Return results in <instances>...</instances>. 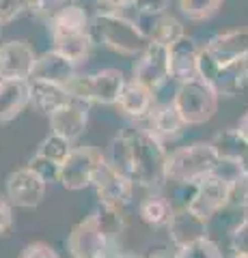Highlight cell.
<instances>
[{
    "mask_svg": "<svg viewBox=\"0 0 248 258\" xmlns=\"http://www.w3.org/2000/svg\"><path fill=\"white\" fill-rule=\"evenodd\" d=\"M67 3L71 0H28V13L39 20L50 22Z\"/></svg>",
    "mask_w": 248,
    "mask_h": 258,
    "instance_id": "34",
    "label": "cell"
},
{
    "mask_svg": "<svg viewBox=\"0 0 248 258\" xmlns=\"http://www.w3.org/2000/svg\"><path fill=\"white\" fill-rule=\"evenodd\" d=\"M132 78L136 82L145 84L154 93H158L171 78V56L169 45L149 41L147 47L136 56V62L132 67Z\"/></svg>",
    "mask_w": 248,
    "mask_h": 258,
    "instance_id": "8",
    "label": "cell"
},
{
    "mask_svg": "<svg viewBox=\"0 0 248 258\" xmlns=\"http://www.w3.org/2000/svg\"><path fill=\"white\" fill-rule=\"evenodd\" d=\"M89 108L91 103L74 97L67 106L57 110L52 116H47L50 132L69 142H78L84 136L86 127H89Z\"/></svg>",
    "mask_w": 248,
    "mask_h": 258,
    "instance_id": "12",
    "label": "cell"
},
{
    "mask_svg": "<svg viewBox=\"0 0 248 258\" xmlns=\"http://www.w3.org/2000/svg\"><path fill=\"white\" fill-rule=\"evenodd\" d=\"M212 144L222 161H229V164L237 166L239 170L248 174V140L235 127L218 132L212 138Z\"/></svg>",
    "mask_w": 248,
    "mask_h": 258,
    "instance_id": "24",
    "label": "cell"
},
{
    "mask_svg": "<svg viewBox=\"0 0 248 258\" xmlns=\"http://www.w3.org/2000/svg\"><path fill=\"white\" fill-rule=\"evenodd\" d=\"M173 213L175 209L171 205V200L162 191H149L138 203V217L149 228H166Z\"/></svg>",
    "mask_w": 248,
    "mask_h": 258,
    "instance_id": "25",
    "label": "cell"
},
{
    "mask_svg": "<svg viewBox=\"0 0 248 258\" xmlns=\"http://www.w3.org/2000/svg\"><path fill=\"white\" fill-rule=\"evenodd\" d=\"M71 149H74V142H69V140L61 138V136H57V134L50 132L41 142H39L35 155H37V157H43V159H47V161H52V164H57V166L61 168L63 161L69 157Z\"/></svg>",
    "mask_w": 248,
    "mask_h": 258,
    "instance_id": "28",
    "label": "cell"
},
{
    "mask_svg": "<svg viewBox=\"0 0 248 258\" xmlns=\"http://www.w3.org/2000/svg\"><path fill=\"white\" fill-rule=\"evenodd\" d=\"M138 187L130 176H125L123 172H119L117 168H113L108 161H104V166L100 168V172L95 174L93 189L97 196L100 205L119 209L125 211L127 207L134 203V189Z\"/></svg>",
    "mask_w": 248,
    "mask_h": 258,
    "instance_id": "9",
    "label": "cell"
},
{
    "mask_svg": "<svg viewBox=\"0 0 248 258\" xmlns=\"http://www.w3.org/2000/svg\"><path fill=\"white\" fill-rule=\"evenodd\" d=\"M134 7L138 15H160L166 13L169 0H134Z\"/></svg>",
    "mask_w": 248,
    "mask_h": 258,
    "instance_id": "39",
    "label": "cell"
},
{
    "mask_svg": "<svg viewBox=\"0 0 248 258\" xmlns=\"http://www.w3.org/2000/svg\"><path fill=\"white\" fill-rule=\"evenodd\" d=\"M100 11H121L125 7H134V0H97Z\"/></svg>",
    "mask_w": 248,
    "mask_h": 258,
    "instance_id": "41",
    "label": "cell"
},
{
    "mask_svg": "<svg viewBox=\"0 0 248 258\" xmlns=\"http://www.w3.org/2000/svg\"><path fill=\"white\" fill-rule=\"evenodd\" d=\"M28 13V0H0V24H9Z\"/></svg>",
    "mask_w": 248,
    "mask_h": 258,
    "instance_id": "36",
    "label": "cell"
},
{
    "mask_svg": "<svg viewBox=\"0 0 248 258\" xmlns=\"http://www.w3.org/2000/svg\"><path fill=\"white\" fill-rule=\"evenodd\" d=\"M171 101L177 108L181 118L186 120V125L194 127V125H205L207 120L214 118V114L218 112L220 95L203 78H192L186 80V82H177V88H175Z\"/></svg>",
    "mask_w": 248,
    "mask_h": 258,
    "instance_id": "4",
    "label": "cell"
},
{
    "mask_svg": "<svg viewBox=\"0 0 248 258\" xmlns=\"http://www.w3.org/2000/svg\"><path fill=\"white\" fill-rule=\"evenodd\" d=\"M235 129H237V132H239V134H242V136H244V138L248 140V110L244 112V114H242V116H239V120H237V125H235Z\"/></svg>",
    "mask_w": 248,
    "mask_h": 258,
    "instance_id": "42",
    "label": "cell"
},
{
    "mask_svg": "<svg viewBox=\"0 0 248 258\" xmlns=\"http://www.w3.org/2000/svg\"><path fill=\"white\" fill-rule=\"evenodd\" d=\"M93 39H97L108 50L123 56H138L147 47L149 39L142 35L134 20L119 11H97L93 18Z\"/></svg>",
    "mask_w": 248,
    "mask_h": 258,
    "instance_id": "3",
    "label": "cell"
},
{
    "mask_svg": "<svg viewBox=\"0 0 248 258\" xmlns=\"http://www.w3.org/2000/svg\"><path fill=\"white\" fill-rule=\"evenodd\" d=\"M212 86L216 88V93L220 97H235L246 88V82L242 78V71H239L237 62L231 64H220L218 74H216Z\"/></svg>",
    "mask_w": 248,
    "mask_h": 258,
    "instance_id": "27",
    "label": "cell"
},
{
    "mask_svg": "<svg viewBox=\"0 0 248 258\" xmlns=\"http://www.w3.org/2000/svg\"><path fill=\"white\" fill-rule=\"evenodd\" d=\"M3 26H5V24H0V37H3Z\"/></svg>",
    "mask_w": 248,
    "mask_h": 258,
    "instance_id": "46",
    "label": "cell"
},
{
    "mask_svg": "<svg viewBox=\"0 0 248 258\" xmlns=\"http://www.w3.org/2000/svg\"><path fill=\"white\" fill-rule=\"evenodd\" d=\"M52 41L65 37H78V35H93V18L82 5L67 3L63 9L47 22Z\"/></svg>",
    "mask_w": 248,
    "mask_h": 258,
    "instance_id": "15",
    "label": "cell"
},
{
    "mask_svg": "<svg viewBox=\"0 0 248 258\" xmlns=\"http://www.w3.org/2000/svg\"><path fill=\"white\" fill-rule=\"evenodd\" d=\"M229 211H248V174L239 172L229 181Z\"/></svg>",
    "mask_w": 248,
    "mask_h": 258,
    "instance_id": "31",
    "label": "cell"
},
{
    "mask_svg": "<svg viewBox=\"0 0 248 258\" xmlns=\"http://www.w3.org/2000/svg\"><path fill=\"white\" fill-rule=\"evenodd\" d=\"M166 232H169V241L175 247H183L210 237V222L194 213L190 207L177 209L166 226Z\"/></svg>",
    "mask_w": 248,
    "mask_h": 258,
    "instance_id": "14",
    "label": "cell"
},
{
    "mask_svg": "<svg viewBox=\"0 0 248 258\" xmlns=\"http://www.w3.org/2000/svg\"><path fill=\"white\" fill-rule=\"evenodd\" d=\"M140 258H177V247L173 243L171 245H156V247H149Z\"/></svg>",
    "mask_w": 248,
    "mask_h": 258,
    "instance_id": "40",
    "label": "cell"
},
{
    "mask_svg": "<svg viewBox=\"0 0 248 258\" xmlns=\"http://www.w3.org/2000/svg\"><path fill=\"white\" fill-rule=\"evenodd\" d=\"M142 123H145L147 132H151L160 142H164V144L175 142L188 129L186 120L181 118L177 108L173 106V101L156 106L154 110H151V114L142 120Z\"/></svg>",
    "mask_w": 248,
    "mask_h": 258,
    "instance_id": "16",
    "label": "cell"
},
{
    "mask_svg": "<svg viewBox=\"0 0 248 258\" xmlns=\"http://www.w3.org/2000/svg\"><path fill=\"white\" fill-rule=\"evenodd\" d=\"M117 108L121 114H125L132 120H145L151 110L156 108V93L147 88L145 84L136 82V80H127L121 95H119Z\"/></svg>",
    "mask_w": 248,
    "mask_h": 258,
    "instance_id": "19",
    "label": "cell"
},
{
    "mask_svg": "<svg viewBox=\"0 0 248 258\" xmlns=\"http://www.w3.org/2000/svg\"><path fill=\"white\" fill-rule=\"evenodd\" d=\"M225 0H179V11L190 22H205L220 11Z\"/></svg>",
    "mask_w": 248,
    "mask_h": 258,
    "instance_id": "30",
    "label": "cell"
},
{
    "mask_svg": "<svg viewBox=\"0 0 248 258\" xmlns=\"http://www.w3.org/2000/svg\"><path fill=\"white\" fill-rule=\"evenodd\" d=\"M52 47L59 50L63 56H67L74 62H82L89 58L91 47H93V35H78V37H65L52 41Z\"/></svg>",
    "mask_w": 248,
    "mask_h": 258,
    "instance_id": "29",
    "label": "cell"
},
{
    "mask_svg": "<svg viewBox=\"0 0 248 258\" xmlns=\"http://www.w3.org/2000/svg\"><path fill=\"white\" fill-rule=\"evenodd\" d=\"M205 47L220 64H231L248 54V28H233L214 35Z\"/></svg>",
    "mask_w": 248,
    "mask_h": 258,
    "instance_id": "22",
    "label": "cell"
},
{
    "mask_svg": "<svg viewBox=\"0 0 248 258\" xmlns=\"http://www.w3.org/2000/svg\"><path fill=\"white\" fill-rule=\"evenodd\" d=\"M117 258H140V256H136V254H127V252H119Z\"/></svg>",
    "mask_w": 248,
    "mask_h": 258,
    "instance_id": "44",
    "label": "cell"
},
{
    "mask_svg": "<svg viewBox=\"0 0 248 258\" xmlns=\"http://www.w3.org/2000/svg\"><path fill=\"white\" fill-rule=\"evenodd\" d=\"M199 52H201V45L188 35H183L173 45H169L171 78L175 82L199 78Z\"/></svg>",
    "mask_w": 248,
    "mask_h": 258,
    "instance_id": "18",
    "label": "cell"
},
{
    "mask_svg": "<svg viewBox=\"0 0 248 258\" xmlns=\"http://www.w3.org/2000/svg\"><path fill=\"white\" fill-rule=\"evenodd\" d=\"M220 166V157L210 142H192L169 151L166 159V183L196 185L205 176L214 174Z\"/></svg>",
    "mask_w": 248,
    "mask_h": 258,
    "instance_id": "2",
    "label": "cell"
},
{
    "mask_svg": "<svg viewBox=\"0 0 248 258\" xmlns=\"http://www.w3.org/2000/svg\"><path fill=\"white\" fill-rule=\"evenodd\" d=\"M37 62L33 45L22 39L0 43V78L30 80Z\"/></svg>",
    "mask_w": 248,
    "mask_h": 258,
    "instance_id": "13",
    "label": "cell"
},
{
    "mask_svg": "<svg viewBox=\"0 0 248 258\" xmlns=\"http://www.w3.org/2000/svg\"><path fill=\"white\" fill-rule=\"evenodd\" d=\"M67 249L71 258H117L119 239L108 235L100 224L97 215L91 213L71 228L67 237Z\"/></svg>",
    "mask_w": 248,
    "mask_h": 258,
    "instance_id": "5",
    "label": "cell"
},
{
    "mask_svg": "<svg viewBox=\"0 0 248 258\" xmlns=\"http://www.w3.org/2000/svg\"><path fill=\"white\" fill-rule=\"evenodd\" d=\"M106 161V153L100 149L84 144V147H74L69 157L61 164L59 170V183L67 191H80L86 187H93L95 174Z\"/></svg>",
    "mask_w": 248,
    "mask_h": 258,
    "instance_id": "7",
    "label": "cell"
},
{
    "mask_svg": "<svg viewBox=\"0 0 248 258\" xmlns=\"http://www.w3.org/2000/svg\"><path fill=\"white\" fill-rule=\"evenodd\" d=\"M74 99L67 86L45 82V80H30V106L43 116H52L57 110Z\"/></svg>",
    "mask_w": 248,
    "mask_h": 258,
    "instance_id": "21",
    "label": "cell"
},
{
    "mask_svg": "<svg viewBox=\"0 0 248 258\" xmlns=\"http://www.w3.org/2000/svg\"><path fill=\"white\" fill-rule=\"evenodd\" d=\"M5 194L13 203V207L35 209L43 203V198L47 194V181L26 164L9 172V176L5 181Z\"/></svg>",
    "mask_w": 248,
    "mask_h": 258,
    "instance_id": "10",
    "label": "cell"
},
{
    "mask_svg": "<svg viewBox=\"0 0 248 258\" xmlns=\"http://www.w3.org/2000/svg\"><path fill=\"white\" fill-rule=\"evenodd\" d=\"M237 64H239V71H242L244 82H246V86H248V54L244 56V58H239V60H237Z\"/></svg>",
    "mask_w": 248,
    "mask_h": 258,
    "instance_id": "43",
    "label": "cell"
},
{
    "mask_svg": "<svg viewBox=\"0 0 248 258\" xmlns=\"http://www.w3.org/2000/svg\"><path fill=\"white\" fill-rule=\"evenodd\" d=\"M218 69H220V62L214 58L212 52L205 45H201V52H199V78H203L205 82L212 84Z\"/></svg>",
    "mask_w": 248,
    "mask_h": 258,
    "instance_id": "35",
    "label": "cell"
},
{
    "mask_svg": "<svg viewBox=\"0 0 248 258\" xmlns=\"http://www.w3.org/2000/svg\"><path fill=\"white\" fill-rule=\"evenodd\" d=\"M125 82L127 80L121 69L106 67L86 76H76L67 88L74 97L91 103V106L93 103H97V106H117Z\"/></svg>",
    "mask_w": 248,
    "mask_h": 258,
    "instance_id": "6",
    "label": "cell"
},
{
    "mask_svg": "<svg viewBox=\"0 0 248 258\" xmlns=\"http://www.w3.org/2000/svg\"><path fill=\"white\" fill-rule=\"evenodd\" d=\"M227 203H229V181L222 174L214 172L194 185V196H192L190 209L201 217H205L207 222H212L222 211H227Z\"/></svg>",
    "mask_w": 248,
    "mask_h": 258,
    "instance_id": "11",
    "label": "cell"
},
{
    "mask_svg": "<svg viewBox=\"0 0 248 258\" xmlns=\"http://www.w3.org/2000/svg\"><path fill=\"white\" fill-rule=\"evenodd\" d=\"M229 243H231L233 254L248 256V211H244L242 217L237 220V224L231 228Z\"/></svg>",
    "mask_w": 248,
    "mask_h": 258,
    "instance_id": "33",
    "label": "cell"
},
{
    "mask_svg": "<svg viewBox=\"0 0 248 258\" xmlns=\"http://www.w3.org/2000/svg\"><path fill=\"white\" fill-rule=\"evenodd\" d=\"M106 161L113 168H117L119 172H123L125 176L132 179L134 159H132V140H130V132H127V129L119 132L115 138L110 140L108 151H106Z\"/></svg>",
    "mask_w": 248,
    "mask_h": 258,
    "instance_id": "26",
    "label": "cell"
},
{
    "mask_svg": "<svg viewBox=\"0 0 248 258\" xmlns=\"http://www.w3.org/2000/svg\"><path fill=\"white\" fill-rule=\"evenodd\" d=\"M78 62L69 60L67 56H63L59 50H47L41 56H37L35 69L30 80H45V82H54V84H63L69 86V82L74 80L78 74Z\"/></svg>",
    "mask_w": 248,
    "mask_h": 258,
    "instance_id": "17",
    "label": "cell"
},
{
    "mask_svg": "<svg viewBox=\"0 0 248 258\" xmlns=\"http://www.w3.org/2000/svg\"><path fill=\"white\" fill-rule=\"evenodd\" d=\"M127 132L132 140L134 183L147 191H162L166 185V159H169L166 144L160 142L145 127H127Z\"/></svg>",
    "mask_w": 248,
    "mask_h": 258,
    "instance_id": "1",
    "label": "cell"
},
{
    "mask_svg": "<svg viewBox=\"0 0 248 258\" xmlns=\"http://www.w3.org/2000/svg\"><path fill=\"white\" fill-rule=\"evenodd\" d=\"M229 258H248V256H239V254H231Z\"/></svg>",
    "mask_w": 248,
    "mask_h": 258,
    "instance_id": "45",
    "label": "cell"
},
{
    "mask_svg": "<svg viewBox=\"0 0 248 258\" xmlns=\"http://www.w3.org/2000/svg\"><path fill=\"white\" fill-rule=\"evenodd\" d=\"M20 258H61V256L52 245L37 241V243H28L26 247H24Z\"/></svg>",
    "mask_w": 248,
    "mask_h": 258,
    "instance_id": "38",
    "label": "cell"
},
{
    "mask_svg": "<svg viewBox=\"0 0 248 258\" xmlns=\"http://www.w3.org/2000/svg\"><path fill=\"white\" fill-rule=\"evenodd\" d=\"M136 24L140 26L142 35L149 41L162 43V45H173L177 39H181L183 32V24L171 13H160V15H138Z\"/></svg>",
    "mask_w": 248,
    "mask_h": 258,
    "instance_id": "23",
    "label": "cell"
},
{
    "mask_svg": "<svg viewBox=\"0 0 248 258\" xmlns=\"http://www.w3.org/2000/svg\"><path fill=\"white\" fill-rule=\"evenodd\" d=\"M30 106V80L0 78V125L18 118Z\"/></svg>",
    "mask_w": 248,
    "mask_h": 258,
    "instance_id": "20",
    "label": "cell"
},
{
    "mask_svg": "<svg viewBox=\"0 0 248 258\" xmlns=\"http://www.w3.org/2000/svg\"><path fill=\"white\" fill-rule=\"evenodd\" d=\"M13 203L7 198V194H0V239L9 237L15 226V215H13Z\"/></svg>",
    "mask_w": 248,
    "mask_h": 258,
    "instance_id": "37",
    "label": "cell"
},
{
    "mask_svg": "<svg viewBox=\"0 0 248 258\" xmlns=\"http://www.w3.org/2000/svg\"><path fill=\"white\" fill-rule=\"evenodd\" d=\"M177 258H225V254H222L220 245L214 239L205 237L190 245L177 247Z\"/></svg>",
    "mask_w": 248,
    "mask_h": 258,
    "instance_id": "32",
    "label": "cell"
}]
</instances>
